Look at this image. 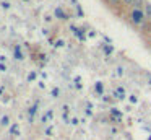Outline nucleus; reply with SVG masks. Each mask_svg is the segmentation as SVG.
Instances as JSON below:
<instances>
[{
    "label": "nucleus",
    "mask_w": 151,
    "mask_h": 140,
    "mask_svg": "<svg viewBox=\"0 0 151 140\" xmlns=\"http://www.w3.org/2000/svg\"><path fill=\"white\" fill-rule=\"evenodd\" d=\"M96 90H98V93H102V85L101 83H96Z\"/></svg>",
    "instance_id": "8"
},
{
    "label": "nucleus",
    "mask_w": 151,
    "mask_h": 140,
    "mask_svg": "<svg viewBox=\"0 0 151 140\" xmlns=\"http://www.w3.org/2000/svg\"><path fill=\"white\" fill-rule=\"evenodd\" d=\"M52 94H54V96H59V90H57V88H55V90L52 91Z\"/></svg>",
    "instance_id": "11"
},
{
    "label": "nucleus",
    "mask_w": 151,
    "mask_h": 140,
    "mask_svg": "<svg viewBox=\"0 0 151 140\" xmlns=\"http://www.w3.org/2000/svg\"><path fill=\"white\" fill-rule=\"evenodd\" d=\"M34 112H36V106H33L29 109V120H33V117H34Z\"/></svg>",
    "instance_id": "5"
},
{
    "label": "nucleus",
    "mask_w": 151,
    "mask_h": 140,
    "mask_svg": "<svg viewBox=\"0 0 151 140\" xmlns=\"http://www.w3.org/2000/svg\"><path fill=\"white\" fill-rule=\"evenodd\" d=\"M125 2H127V3H132V2H133V0H125Z\"/></svg>",
    "instance_id": "13"
},
{
    "label": "nucleus",
    "mask_w": 151,
    "mask_h": 140,
    "mask_svg": "<svg viewBox=\"0 0 151 140\" xmlns=\"http://www.w3.org/2000/svg\"><path fill=\"white\" fill-rule=\"evenodd\" d=\"M141 20H143V13L140 12V10H133V12H132V21L133 23H141Z\"/></svg>",
    "instance_id": "1"
},
{
    "label": "nucleus",
    "mask_w": 151,
    "mask_h": 140,
    "mask_svg": "<svg viewBox=\"0 0 151 140\" xmlns=\"http://www.w3.org/2000/svg\"><path fill=\"white\" fill-rule=\"evenodd\" d=\"M55 15H57V16H60L62 20H67V15L63 13V10H62V8H57V10H55Z\"/></svg>",
    "instance_id": "4"
},
{
    "label": "nucleus",
    "mask_w": 151,
    "mask_h": 140,
    "mask_svg": "<svg viewBox=\"0 0 151 140\" xmlns=\"http://www.w3.org/2000/svg\"><path fill=\"white\" fill-rule=\"evenodd\" d=\"M111 2H112V3H119L120 0H111Z\"/></svg>",
    "instance_id": "12"
},
{
    "label": "nucleus",
    "mask_w": 151,
    "mask_h": 140,
    "mask_svg": "<svg viewBox=\"0 0 151 140\" xmlns=\"http://www.w3.org/2000/svg\"><path fill=\"white\" fill-rule=\"evenodd\" d=\"M18 132V125H13V127H12V133H13V135H15V133H17Z\"/></svg>",
    "instance_id": "10"
},
{
    "label": "nucleus",
    "mask_w": 151,
    "mask_h": 140,
    "mask_svg": "<svg viewBox=\"0 0 151 140\" xmlns=\"http://www.w3.org/2000/svg\"><path fill=\"white\" fill-rule=\"evenodd\" d=\"M111 114H112V117H114L115 120H120L122 119V112H119L117 109H111Z\"/></svg>",
    "instance_id": "3"
},
{
    "label": "nucleus",
    "mask_w": 151,
    "mask_h": 140,
    "mask_svg": "<svg viewBox=\"0 0 151 140\" xmlns=\"http://www.w3.org/2000/svg\"><path fill=\"white\" fill-rule=\"evenodd\" d=\"M15 55H17V59H23V55H21V52H20V49H15Z\"/></svg>",
    "instance_id": "6"
},
{
    "label": "nucleus",
    "mask_w": 151,
    "mask_h": 140,
    "mask_svg": "<svg viewBox=\"0 0 151 140\" xmlns=\"http://www.w3.org/2000/svg\"><path fill=\"white\" fill-rule=\"evenodd\" d=\"M50 116H52V112H50V111H49V112H47V114H46V116H44V117H42V120H44V122H46V120H47V119H49V117H50Z\"/></svg>",
    "instance_id": "9"
},
{
    "label": "nucleus",
    "mask_w": 151,
    "mask_h": 140,
    "mask_svg": "<svg viewBox=\"0 0 151 140\" xmlns=\"http://www.w3.org/2000/svg\"><path fill=\"white\" fill-rule=\"evenodd\" d=\"M115 98L124 99V98H125V90H124V88H117V90H115Z\"/></svg>",
    "instance_id": "2"
},
{
    "label": "nucleus",
    "mask_w": 151,
    "mask_h": 140,
    "mask_svg": "<svg viewBox=\"0 0 151 140\" xmlns=\"http://www.w3.org/2000/svg\"><path fill=\"white\" fill-rule=\"evenodd\" d=\"M2 125H8V117L7 116L2 117Z\"/></svg>",
    "instance_id": "7"
}]
</instances>
